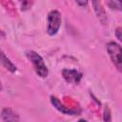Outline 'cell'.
<instances>
[{
	"label": "cell",
	"mask_w": 122,
	"mask_h": 122,
	"mask_svg": "<svg viewBox=\"0 0 122 122\" xmlns=\"http://www.w3.org/2000/svg\"><path fill=\"white\" fill-rule=\"evenodd\" d=\"M2 89H3V87H2V83L0 82V92L2 91Z\"/></svg>",
	"instance_id": "obj_15"
},
{
	"label": "cell",
	"mask_w": 122,
	"mask_h": 122,
	"mask_svg": "<svg viewBox=\"0 0 122 122\" xmlns=\"http://www.w3.org/2000/svg\"><path fill=\"white\" fill-rule=\"evenodd\" d=\"M0 64L11 73H14L17 71L16 66L10 61V59L6 55V53L2 50H0Z\"/></svg>",
	"instance_id": "obj_7"
},
{
	"label": "cell",
	"mask_w": 122,
	"mask_h": 122,
	"mask_svg": "<svg viewBox=\"0 0 122 122\" xmlns=\"http://www.w3.org/2000/svg\"><path fill=\"white\" fill-rule=\"evenodd\" d=\"M107 6L113 10H118L120 11L122 10V5H121V0H105Z\"/></svg>",
	"instance_id": "obj_9"
},
{
	"label": "cell",
	"mask_w": 122,
	"mask_h": 122,
	"mask_svg": "<svg viewBox=\"0 0 122 122\" xmlns=\"http://www.w3.org/2000/svg\"><path fill=\"white\" fill-rule=\"evenodd\" d=\"M1 118L3 121H12V122H16L20 120L19 115L13 112L10 108H4L1 112Z\"/></svg>",
	"instance_id": "obj_8"
},
{
	"label": "cell",
	"mask_w": 122,
	"mask_h": 122,
	"mask_svg": "<svg viewBox=\"0 0 122 122\" xmlns=\"http://www.w3.org/2000/svg\"><path fill=\"white\" fill-rule=\"evenodd\" d=\"M104 121H111L112 118H111V111L109 109L108 106L105 107V110H104Z\"/></svg>",
	"instance_id": "obj_10"
},
{
	"label": "cell",
	"mask_w": 122,
	"mask_h": 122,
	"mask_svg": "<svg viewBox=\"0 0 122 122\" xmlns=\"http://www.w3.org/2000/svg\"><path fill=\"white\" fill-rule=\"evenodd\" d=\"M121 32H122V29H121V27L116 28L115 30H114V35L116 36V38H117L119 41L122 40V34H121Z\"/></svg>",
	"instance_id": "obj_11"
},
{
	"label": "cell",
	"mask_w": 122,
	"mask_h": 122,
	"mask_svg": "<svg viewBox=\"0 0 122 122\" xmlns=\"http://www.w3.org/2000/svg\"><path fill=\"white\" fill-rule=\"evenodd\" d=\"M26 54H27L28 59L32 64L36 74L41 78H46L49 75V69L44 59L42 58V56L35 51H27Z\"/></svg>",
	"instance_id": "obj_1"
},
{
	"label": "cell",
	"mask_w": 122,
	"mask_h": 122,
	"mask_svg": "<svg viewBox=\"0 0 122 122\" xmlns=\"http://www.w3.org/2000/svg\"><path fill=\"white\" fill-rule=\"evenodd\" d=\"M92 7H93V10H94V12H95L97 18L99 19V21L102 24L106 25L108 20H107L106 12H105V10L101 3V0H92Z\"/></svg>",
	"instance_id": "obj_6"
},
{
	"label": "cell",
	"mask_w": 122,
	"mask_h": 122,
	"mask_svg": "<svg viewBox=\"0 0 122 122\" xmlns=\"http://www.w3.org/2000/svg\"><path fill=\"white\" fill-rule=\"evenodd\" d=\"M106 49H107V51L109 53V56L112 62V64L115 66V68L119 71H121V69H122V60H121L122 49H121V46L114 41H111L106 45Z\"/></svg>",
	"instance_id": "obj_3"
},
{
	"label": "cell",
	"mask_w": 122,
	"mask_h": 122,
	"mask_svg": "<svg viewBox=\"0 0 122 122\" xmlns=\"http://www.w3.org/2000/svg\"><path fill=\"white\" fill-rule=\"evenodd\" d=\"M61 23H62L61 13L56 10H51L47 17V32H48V34L51 36L55 35L61 28Z\"/></svg>",
	"instance_id": "obj_2"
},
{
	"label": "cell",
	"mask_w": 122,
	"mask_h": 122,
	"mask_svg": "<svg viewBox=\"0 0 122 122\" xmlns=\"http://www.w3.org/2000/svg\"><path fill=\"white\" fill-rule=\"evenodd\" d=\"M51 103L58 112H62V113H64L66 115H78L81 112L80 110L72 109V108H70V107L66 106L56 96H53V95L51 96Z\"/></svg>",
	"instance_id": "obj_4"
},
{
	"label": "cell",
	"mask_w": 122,
	"mask_h": 122,
	"mask_svg": "<svg viewBox=\"0 0 122 122\" xmlns=\"http://www.w3.org/2000/svg\"><path fill=\"white\" fill-rule=\"evenodd\" d=\"M75 2H76L80 7H87L89 0H75Z\"/></svg>",
	"instance_id": "obj_12"
},
{
	"label": "cell",
	"mask_w": 122,
	"mask_h": 122,
	"mask_svg": "<svg viewBox=\"0 0 122 122\" xmlns=\"http://www.w3.org/2000/svg\"><path fill=\"white\" fill-rule=\"evenodd\" d=\"M19 2L21 4L22 10H26L28 8V0H19Z\"/></svg>",
	"instance_id": "obj_13"
},
{
	"label": "cell",
	"mask_w": 122,
	"mask_h": 122,
	"mask_svg": "<svg viewBox=\"0 0 122 122\" xmlns=\"http://www.w3.org/2000/svg\"><path fill=\"white\" fill-rule=\"evenodd\" d=\"M62 76L67 83L70 84H79L82 79V73L75 69H63Z\"/></svg>",
	"instance_id": "obj_5"
},
{
	"label": "cell",
	"mask_w": 122,
	"mask_h": 122,
	"mask_svg": "<svg viewBox=\"0 0 122 122\" xmlns=\"http://www.w3.org/2000/svg\"><path fill=\"white\" fill-rule=\"evenodd\" d=\"M6 38V33L0 29V40H2V39H5Z\"/></svg>",
	"instance_id": "obj_14"
}]
</instances>
